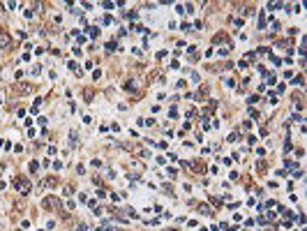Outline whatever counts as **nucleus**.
Segmentation results:
<instances>
[{
  "label": "nucleus",
  "mask_w": 307,
  "mask_h": 231,
  "mask_svg": "<svg viewBox=\"0 0 307 231\" xmlns=\"http://www.w3.org/2000/svg\"><path fill=\"white\" fill-rule=\"evenodd\" d=\"M213 42H215V44H219V42H226V35H224V32H217V35L213 37Z\"/></svg>",
  "instance_id": "nucleus-5"
},
{
  "label": "nucleus",
  "mask_w": 307,
  "mask_h": 231,
  "mask_svg": "<svg viewBox=\"0 0 307 231\" xmlns=\"http://www.w3.org/2000/svg\"><path fill=\"white\" fill-rule=\"evenodd\" d=\"M243 23H245L243 19H233V26H236V28H243Z\"/></svg>",
  "instance_id": "nucleus-10"
},
{
  "label": "nucleus",
  "mask_w": 307,
  "mask_h": 231,
  "mask_svg": "<svg viewBox=\"0 0 307 231\" xmlns=\"http://www.w3.org/2000/svg\"><path fill=\"white\" fill-rule=\"evenodd\" d=\"M83 97H86V102L90 104V102H93V90H86V93H83Z\"/></svg>",
  "instance_id": "nucleus-8"
},
{
  "label": "nucleus",
  "mask_w": 307,
  "mask_h": 231,
  "mask_svg": "<svg viewBox=\"0 0 307 231\" xmlns=\"http://www.w3.org/2000/svg\"><path fill=\"white\" fill-rule=\"evenodd\" d=\"M14 187L19 194H28L30 192V180L28 178H14Z\"/></svg>",
  "instance_id": "nucleus-1"
},
{
  "label": "nucleus",
  "mask_w": 307,
  "mask_h": 231,
  "mask_svg": "<svg viewBox=\"0 0 307 231\" xmlns=\"http://www.w3.org/2000/svg\"><path fill=\"white\" fill-rule=\"evenodd\" d=\"M302 81H305V76H296V79H293V86H302Z\"/></svg>",
  "instance_id": "nucleus-9"
},
{
  "label": "nucleus",
  "mask_w": 307,
  "mask_h": 231,
  "mask_svg": "<svg viewBox=\"0 0 307 231\" xmlns=\"http://www.w3.org/2000/svg\"><path fill=\"white\" fill-rule=\"evenodd\" d=\"M115 49H118V42H115V39L106 42V51H115Z\"/></svg>",
  "instance_id": "nucleus-6"
},
{
  "label": "nucleus",
  "mask_w": 307,
  "mask_h": 231,
  "mask_svg": "<svg viewBox=\"0 0 307 231\" xmlns=\"http://www.w3.org/2000/svg\"><path fill=\"white\" fill-rule=\"evenodd\" d=\"M199 210H201V213H203V215H213V213H210V208H208V206H199Z\"/></svg>",
  "instance_id": "nucleus-7"
},
{
  "label": "nucleus",
  "mask_w": 307,
  "mask_h": 231,
  "mask_svg": "<svg viewBox=\"0 0 307 231\" xmlns=\"http://www.w3.org/2000/svg\"><path fill=\"white\" fill-rule=\"evenodd\" d=\"M169 231H178V229H169Z\"/></svg>",
  "instance_id": "nucleus-12"
},
{
  "label": "nucleus",
  "mask_w": 307,
  "mask_h": 231,
  "mask_svg": "<svg viewBox=\"0 0 307 231\" xmlns=\"http://www.w3.org/2000/svg\"><path fill=\"white\" fill-rule=\"evenodd\" d=\"M42 206H44V208H51V210H56V208H58V206H60V204H58V199H56V196H53V194H49L46 199L42 201Z\"/></svg>",
  "instance_id": "nucleus-3"
},
{
  "label": "nucleus",
  "mask_w": 307,
  "mask_h": 231,
  "mask_svg": "<svg viewBox=\"0 0 307 231\" xmlns=\"http://www.w3.org/2000/svg\"><path fill=\"white\" fill-rule=\"evenodd\" d=\"M88 35H90V37H97V35H99V30H97V28H90Z\"/></svg>",
  "instance_id": "nucleus-11"
},
{
  "label": "nucleus",
  "mask_w": 307,
  "mask_h": 231,
  "mask_svg": "<svg viewBox=\"0 0 307 231\" xmlns=\"http://www.w3.org/2000/svg\"><path fill=\"white\" fill-rule=\"evenodd\" d=\"M0 46H2V49H9L12 46V39H9V35H7L5 30H0Z\"/></svg>",
  "instance_id": "nucleus-4"
},
{
  "label": "nucleus",
  "mask_w": 307,
  "mask_h": 231,
  "mask_svg": "<svg viewBox=\"0 0 307 231\" xmlns=\"http://www.w3.org/2000/svg\"><path fill=\"white\" fill-rule=\"evenodd\" d=\"M14 90H16L19 95H28V93H32V90H35V86H32V83H16Z\"/></svg>",
  "instance_id": "nucleus-2"
}]
</instances>
